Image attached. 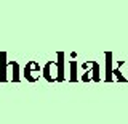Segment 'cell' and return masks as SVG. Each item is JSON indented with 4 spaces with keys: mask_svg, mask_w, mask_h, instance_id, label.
Returning a JSON list of instances; mask_svg holds the SVG:
<instances>
[{
    "mask_svg": "<svg viewBox=\"0 0 128 124\" xmlns=\"http://www.w3.org/2000/svg\"><path fill=\"white\" fill-rule=\"evenodd\" d=\"M6 69H8V61H6V52H0V82H6Z\"/></svg>",
    "mask_w": 128,
    "mask_h": 124,
    "instance_id": "5",
    "label": "cell"
},
{
    "mask_svg": "<svg viewBox=\"0 0 128 124\" xmlns=\"http://www.w3.org/2000/svg\"><path fill=\"white\" fill-rule=\"evenodd\" d=\"M69 81L75 82L77 81V61H70V76H69Z\"/></svg>",
    "mask_w": 128,
    "mask_h": 124,
    "instance_id": "9",
    "label": "cell"
},
{
    "mask_svg": "<svg viewBox=\"0 0 128 124\" xmlns=\"http://www.w3.org/2000/svg\"><path fill=\"white\" fill-rule=\"evenodd\" d=\"M112 53H106V76H104V81L110 82L112 79Z\"/></svg>",
    "mask_w": 128,
    "mask_h": 124,
    "instance_id": "8",
    "label": "cell"
},
{
    "mask_svg": "<svg viewBox=\"0 0 128 124\" xmlns=\"http://www.w3.org/2000/svg\"><path fill=\"white\" fill-rule=\"evenodd\" d=\"M123 65H125V61H117L114 71H112V79H115V81H118V82H125L126 81V77L123 76L122 71H120V68H122Z\"/></svg>",
    "mask_w": 128,
    "mask_h": 124,
    "instance_id": "7",
    "label": "cell"
},
{
    "mask_svg": "<svg viewBox=\"0 0 128 124\" xmlns=\"http://www.w3.org/2000/svg\"><path fill=\"white\" fill-rule=\"evenodd\" d=\"M58 66H59V82L66 81V57L64 52H58Z\"/></svg>",
    "mask_w": 128,
    "mask_h": 124,
    "instance_id": "6",
    "label": "cell"
},
{
    "mask_svg": "<svg viewBox=\"0 0 128 124\" xmlns=\"http://www.w3.org/2000/svg\"><path fill=\"white\" fill-rule=\"evenodd\" d=\"M43 77L48 82H59V66L58 61H48L42 69Z\"/></svg>",
    "mask_w": 128,
    "mask_h": 124,
    "instance_id": "2",
    "label": "cell"
},
{
    "mask_svg": "<svg viewBox=\"0 0 128 124\" xmlns=\"http://www.w3.org/2000/svg\"><path fill=\"white\" fill-rule=\"evenodd\" d=\"M6 77L11 82H19V63L18 61H8V69H6Z\"/></svg>",
    "mask_w": 128,
    "mask_h": 124,
    "instance_id": "4",
    "label": "cell"
},
{
    "mask_svg": "<svg viewBox=\"0 0 128 124\" xmlns=\"http://www.w3.org/2000/svg\"><path fill=\"white\" fill-rule=\"evenodd\" d=\"M42 68L38 66L37 61H29L26 66H24V77L29 82H35L42 77Z\"/></svg>",
    "mask_w": 128,
    "mask_h": 124,
    "instance_id": "3",
    "label": "cell"
},
{
    "mask_svg": "<svg viewBox=\"0 0 128 124\" xmlns=\"http://www.w3.org/2000/svg\"><path fill=\"white\" fill-rule=\"evenodd\" d=\"M99 63L98 61H90V63H83V69H85V73L80 79H82L83 82H88V81H94L98 82L99 79Z\"/></svg>",
    "mask_w": 128,
    "mask_h": 124,
    "instance_id": "1",
    "label": "cell"
}]
</instances>
